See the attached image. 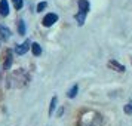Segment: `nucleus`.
Returning a JSON list of instances; mask_svg holds the SVG:
<instances>
[{
	"label": "nucleus",
	"mask_w": 132,
	"mask_h": 126,
	"mask_svg": "<svg viewBox=\"0 0 132 126\" xmlns=\"http://www.w3.org/2000/svg\"><path fill=\"white\" fill-rule=\"evenodd\" d=\"M79 11H80V12L76 15V19H77L79 25H83L85 16H86V13L89 11V3H88V0H79Z\"/></svg>",
	"instance_id": "obj_1"
},
{
	"label": "nucleus",
	"mask_w": 132,
	"mask_h": 126,
	"mask_svg": "<svg viewBox=\"0 0 132 126\" xmlns=\"http://www.w3.org/2000/svg\"><path fill=\"white\" fill-rule=\"evenodd\" d=\"M56 21H58V15H55V13H48V15L43 18V25H45V27H51V25H54Z\"/></svg>",
	"instance_id": "obj_2"
},
{
	"label": "nucleus",
	"mask_w": 132,
	"mask_h": 126,
	"mask_svg": "<svg viewBox=\"0 0 132 126\" xmlns=\"http://www.w3.org/2000/svg\"><path fill=\"white\" fill-rule=\"evenodd\" d=\"M108 67L110 68H113V70H116V71H119V73H123L126 70L125 68V65H122V64H119L117 61H108Z\"/></svg>",
	"instance_id": "obj_3"
},
{
	"label": "nucleus",
	"mask_w": 132,
	"mask_h": 126,
	"mask_svg": "<svg viewBox=\"0 0 132 126\" xmlns=\"http://www.w3.org/2000/svg\"><path fill=\"white\" fill-rule=\"evenodd\" d=\"M0 13L3 16H6L9 13V5H7V0H0Z\"/></svg>",
	"instance_id": "obj_4"
},
{
	"label": "nucleus",
	"mask_w": 132,
	"mask_h": 126,
	"mask_svg": "<svg viewBox=\"0 0 132 126\" xmlns=\"http://www.w3.org/2000/svg\"><path fill=\"white\" fill-rule=\"evenodd\" d=\"M28 45H30V43L25 42L24 45H19V46H16V54H18V55H24L25 52H28V48H30Z\"/></svg>",
	"instance_id": "obj_5"
},
{
	"label": "nucleus",
	"mask_w": 132,
	"mask_h": 126,
	"mask_svg": "<svg viewBox=\"0 0 132 126\" xmlns=\"http://www.w3.org/2000/svg\"><path fill=\"white\" fill-rule=\"evenodd\" d=\"M31 51H33V54L34 55H40L42 54V48H40V45H37V43H33V45H31Z\"/></svg>",
	"instance_id": "obj_6"
},
{
	"label": "nucleus",
	"mask_w": 132,
	"mask_h": 126,
	"mask_svg": "<svg viewBox=\"0 0 132 126\" xmlns=\"http://www.w3.org/2000/svg\"><path fill=\"white\" fill-rule=\"evenodd\" d=\"M0 33H2V37H3V39H9V34H11V31L7 30L6 27L0 25Z\"/></svg>",
	"instance_id": "obj_7"
},
{
	"label": "nucleus",
	"mask_w": 132,
	"mask_h": 126,
	"mask_svg": "<svg viewBox=\"0 0 132 126\" xmlns=\"http://www.w3.org/2000/svg\"><path fill=\"white\" fill-rule=\"evenodd\" d=\"M77 90H79V88H77V85H74L71 89L68 90V98H74V96L77 95Z\"/></svg>",
	"instance_id": "obj_8"
},
{
	"label": "nucleus",
	"mask_w": 132,
	"mask_h": 126,
	"mask_svg": "<svg viewBox=\"0 0 132 126\" xmlns=\"http://www.w3.org/2000/svg\"><path fill=\"white\" fill-rule=\"evenodd\" d=\"M55 105H56V96H54V98H52V101H51V107H49V114L54 113Z\"/></svg>",
	"instance_id": "obj_9"
},
{
	"label": "nucleus",
	"mask_w": 132,
	"mask_h": 126,
	"mask_svg": "<svg viewBox=\"0 0 132 126\" xmlns=\"http://www.w3.org/2000/svg\"><path fill=\"white\" fill-rule=\"evenodd\" d=\"M12 2H13L15 9H21V7H22V0H12Z\"/></svg>",
	"instance_id": "obj_10"
},
{
	"label": "nucleus",
	"mask_w": 132,
	"mask_h": 126,
	"mask_svg": "<svg viewBox=\"0 0 132 126\" xmlns=\"http://www.w3.org/2000/svg\"><path fill=\"white\" fill-rule=\"evenodd\" d=\"M45 7H46V2H42V3H39V6H37V12H42Z\"/></svg>",
	"instance_id": "obj_11"
},
{
	"label": "nucleus",
	"mask_w": 132,
	"mask_h": 126,
	"mask_svg": "<svg viewBox=\"0 0 132 126\" xmlns=\"http://www.w3.org/2000/svg\"><path fill=\"white\" fill-rule=\"evenodd\" d=\"M19 33L24 34L25 33V25H24V21H19Z\"/></svg>",
	"instance_id": "obj_12"
},
{
	"label": "nucleus",
	"mask_w": 132,
	"mask_h": 126,
	"mask_svg": "<svg viewBox=\"0 0 132 126\" xmlns=\"http://www.w3.org/2000/svg\"><path fill=\"white\" fill-rule=\"evenodd\" d=\"M129 105H131V108H132V104H129Z\"/></svg>",
	"instance_id": "obj_13"
}]
</instances>
